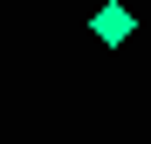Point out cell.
Segmentation results:
<instances>
[{
    "mask_svg": "<svg viewBox=\"0 0 151 144\" xmlns=\"http://www.w3.org/2000/svg\"><path fill=\"white\" fill-rule=\"evenodd\" d=\"M89 34L103 41V48H124V41L137 34V14L124 7V0H110V7H96V14H89Z\"/></svg>",
    "mask_w": 151,
    "mask_h": 144,
    "instance_id": "6da1fadb",
    "label": "cell"
}]
</instances>
